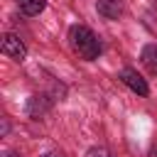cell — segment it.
<instances>
[{
  "label": "cell",
  "instance_id": "6da1fadb",
  "mask_svg": "<svg viewBox=\"0 0 157 157\" xmlns=\"http://www.w3.org/2000/svg\"><path fill=\"white\" fill-rule=\"evenodd\" d=\"M69 44H71V52L83 61H93L101 54V39L86 25H71L69 27Z\"/></svg>",
  "mask_w": 157,
  "mask_h": 157
},
{
  "label": "cell",
  "instance_id": "7a4b0ae2",
  "mask_svg": "<svg viewBox=\"0 0 157 157\" xmlns=\"http://www.w3.org/2000/svg\"><path fill=\"white\" fill-rule=\"evenodd\" d=\"M120 81H123V83H125V86H128L132 93H137V96H142V98L150 93L147 81H145V78H142V76H140L135 69H130V66H125V69L120 71Z\"/></svg>",
  "mask_w": 157,
  "mask_h": 157
},
{
  "label": "cell",
  "instance_id": "3957f363",
  "mask_svg": "<svg viewBox=\"0 0 157 157\" xmlns=\"http://www.w3.org/2000/svg\"><path fill=\"white\" fill-rule=\"evenodd\" d=\"M2 54L10 56V59H15V61H25L27 47H25V42L17 34H5L2 37Z\"/></svg>",
  "mask_w": 157,
  "mask_h": 157
},
{
  "label": "cell",
  "instance_id": "277c9868",
  "mask_svg": "<svg viewBox=\"0 0 157 157\" xmlns=\"http://www.w3.org/2000/svg\"><path fill=\"white\" fill-rule=\"evenodd\" d=\"M96 10L103 20H120L125 12V2L123 0H98Z\"/></svg>",
  "mask_w": 157,
  "mask_h": 157
},
{
  "label": "cell",
  "instance_id": "5b68a950",
  "mask_svg": "<svg viewBox=\"0 0 157 157\" xmlns=\"http://www.w3.org/2000/svg\"><path fill=\"white\" fill-rule=\"evenodd\" d=\"M49 108H52V101H49V96H44V93H34V96H29V101H27V115H29V118H44V115L49 113Z\"/></svg>",
  "mask_w": 157,
  "mask_h": 157
},
{
  "label": "cell",
  "instance_id": "8992f818",
  "mask_svg": "<svg viewBox=\"0 0 157 157\" xmlns=\"http://www.w3.org/2000/svg\"><path fill=\"white\" fill-rule=\"evenodd\" d=\"M17 5H20V10H22V15L34 17V15H39V12L47 7V0H17Z\"/></svg>",
  "mask_w": 157,
  "mask_h": 157
},
{
  "label": "cell",
  "instance_id": "52a82bcc",
  "mask_svg": "<svg viewBox=\"0 0 157 157\" xmlns=\"http://www.w3.org/2000/svg\"><path fill=\"white\" fill-rule=\"evenodd\" d=\"M140 59H142V64L150 69V74H157V44H147V47L142 49Z\"/></svg>",
  "mask_w": 157,
  "mask_h": 157
},
{
  "label": "cell",
  "instance_id": "ba28073f",
  "mask_svg": "<svg viewBox=\"0 0 157 157\" xmlns=\"http://www.w3.org/2000/svg\"><path fill=\"white\" fill-rule=\"evenodd\" d=\"M86 157H113V152L108 147H91L86 152Z\"/></svg>",
  "mask_w": 157,
  "mask_h": 157
},
{
  "label": "cell",
  "instance_id": "9c48e42d",
  "mask_svg": "<svg viewBox=\"0 0 157 157\" xmlns=\"http://www.w3.org/2000/svg\"><path fill=\"white\" fill-rule=\"evenodd\" d=\"M39 157H64V155H59V152H44V155H39Z\"/></svg>",
  "mask_w": 157,
  "mask_h": 157
},
{
  "label": "cell",
  "instance_id": "30bf717a",
  "mask_svg": "<svg viewBox=\"0 0 157 157\" xmlns=\"http://www.w3.org/2000/svg\"><path fill=\"white\" fill-rule=\"evenodd\" d=\"M2 157H20L17 152H12V150H7V152H2Z\"/></svg>",
  "mask_w": 157,
  "mask_h": 157
}]
</instances>
